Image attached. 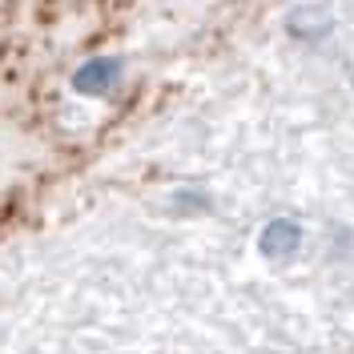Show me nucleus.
<instances>
[{
  "mask_svg": "<svg viewBox=\"0 0 354 354\" xmlns=\"http://www.w3.org/2000/svg\"><path fill=\"white\" fill-rule=\"evenodd\" d=\"M298 242H302V230H298L294 221H286V218L270 221V225L262 230V238H258L262 254H270V258H286V254H294Z\"/></svg>",
  "mask_w": 354,
  "mask_h": 354,
  "instance_id": "nucleus-2",
  "label": "nucleus"
},
{
  "mask_svg": "<svg viewBox=\"0 0 354 354\" xmlns=\"http://www.w3.org/2000/svg\"><path fill=\"white\" fill-rule=\"evenodd\" d=\"M117 81H121V61H113V57H93L73 73V88L81 97H105Z\"/></svg>",
  "mask_w": 354,
  "mask_h": 354,
  "instance_id": "nucleus-1",
  "label": "nucleus"
}]
</instances>
